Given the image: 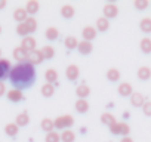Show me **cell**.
<instances>
[{
	"mask_svg": "<svg viewBox=\"0 0 151 142\" xmlns=\"http://www.w3.org/2000/svg\"><path fill=\"white\" fill-rule=\"evenodd\" d=\"M9 80H11L12 86H15V89H18V90L33 86V83L36 82L34 65L30 62L17 64L15 67H12L11 73H9Z\"/></svg>",
	"mask_w": 151,
	"mask_h": 142,
	"instance_id": "obj_1",
	"label": "cell"
},
{
	"mask_svg": "<svg viewBox=\"0 0 151 142\" xmlns=\"http://www.w3.org/2000/svg\"><path fill=\"white\" fill-rule=\"evenodd\" d=\"M53 123H55V127H56V129H64V130H67V127H71V126L74 124V118H73V115L67 114V115L58 117L56 120H53Z\"/></svg>",
	"mask_w": 151,
	"mask_h": 142,
	"instance_id": "obj_2",
	"label": "cell"
},
{
	"mask_svg": "<svg viewBox=\"0 0 151 142\" xmlns=\"http://www.w3.org/2000/svg\"><path fill=\"white\" fill-rule=\"evenodd\" d=\"M11 62L5 58H0V82H3L5 79L9 77V73H11Z\"/></svg>",
	"mask_w": 151,
	"mask_h": 142,
	"instance_id": "obj_3",
	"label": "cell"
},
{
	"mask_svg": "<svg viewBox=\"0 0 151 142\" xmlns=\"http://www.w3.org/2000/svg\"><path fill=\"white\" fill-rule=\"evenodd\" d=\"M28 56H30V52H27L24 47L18 46L14 49V58L18 61V64L21 62H28Z\"/></svg>",
	"mask_w": 151,
	"mask_h": 142,
	"instance_id": "obj_4",
	"label": "cell"
},
{
	"mask_svg": "<svg viewBox=\"0 0 151 142\" xmlns=\"http://www.w3.org/2000/svg\"><path fill=\"white\" fill-rule=\"evenodd\" d=\"M79 74H80V71H79V67H77V65H68L67 70H65V76H67V79L71 80V82L77 80Z\"/></svg>",
	"mask_w": 151,
	"mask_h": 142,
	"instance_id": "obj_5",
	"label": "cell"
},
{
	"mask_svg": "<svg viewBox=\"0 0 151 142\" xmlns=\"http://www.w3.org/2000/svg\"><path fill=\"white\" fill-rule=\"evenodd\" d=\"M119 14V8L114 5V3H107L104 6V16L108 19V18H116Z\"/></svg>",
	"mask_w": 151,
	"mask_h": 142,
	"instance_id": "obj_6",
	"label": "cell"
},
{
	"mask_svg": "<svg viewBox=\"0 0 151 142\" xmlns=\"http://www.w3.org/2000/svg\"><path fill=\"white\" fill-rule=\"evenodd\" d=\"M21 47H24L27 52L36 50V39H33L31 36L24 37V39H22V43H21Z\"/></svg>",
	"mask_w": 151,
	"mask_h": 142,
	"instance_id": "obj_7",
	"label": "cell"
},
{
	"mask_svg": "<svg viewBox=\"0 0 151 142\" xmlns=\"http://www.w3.org/2000/svg\"><path fill=\"white\" fill-rule=\"evenodd\" d=\"M6 96H8V99L11 101V102H19V101H22L24 99V95H22V92L21 90H18V89H11L8 93H6Z\"/></svg>",
	"mask_w": 151,
	"mask_h": 142,
	"instance_id": "obj_8",
	"label": "cell"
},
{
	"mask_svg": "<svg viewBox=\"0 0 151 142\" xmlns=\"http://www.w3.org/2000/svg\"><path fill=\"white\" fill-rule=\"evenodd\" d=\"M132 93H133V89H132V85H129V83H120V86H119V95L120 96H123V98H130L132 96Z\"/></svg>",
	"mask_w": 151,
	"mask_h": 142,
	"instance_id": "obj_9",
	"label": "cell"
},
{
	"mask_svg": "<svg viewBox=\"0 0 151 142\" xmlns=\"http://www.w3.org/2000/svg\"><path fill=\"white\" fill-rule=\"evenodd\" d=\"M130 104H132L133 107H136V108L144 107V104H145V98H144L139 92H133L132 96H130Z\"/></svg>",
	"mask_w": 151,
	"mask_h": 142,
	"instance_id": "obj_10",
	"label": "cell"
},
{
	"mask_svg": "<svg viewBox=\"0 0 151 142\" xmlns=\"http://www.w3.org/2000/svg\"><path fill=\"white\" fill-rule=\"evenodd\" d=\"M43 55H42V50H33L30 52V56H28V62L36 65V64H42L43 62Z\"/></svg>",
	"mask_w": 151,
	"mask_h": 142,
	"instance_id": "obj_11",
	"label": "cell"
},
{
	"mask_svg": "<svg viewBox=\"0 0 151 142\" xmlns=\"http://www.w3.org/2000/svg\"><path fill=\"white\" fill-rule=\"evenodd\" d=\"M27 15H28V14H27L25 8H18V9H15V12H14V19L18 21L19 24H22V22H25V19L28 18Z\"/></svg>",
	"mask_w": 151,
	"mask_h": 142,
	"instance_id": "obj_12",
	"label": "cell"
},
{
	"mask_svg": "<svg viewBox=\"0 0 151 142\" xmlns=\"http://www.w3.org/2000/svg\"><path fill=\"white\" fill-rule=\"evenodd\" d=\"M82 36L86 42H91L96 37V28L95 27H85L83 31H82Z\"/></svg>",
	"mask_w": 151,
	"mask_h": 142,
	"instance_id": "obj_13",
	"label": "cell"
},
{
	"mask_svg": "<svg viewBox=\"0 0 151 142\" xmlns=\"http://www.w3.org/2000/svg\"><path fill=\"white\" fill-rule=\"evenodd\" d=\"M77 49H79V52H80L82 55H89V53L93 50V46H92V43H91V42L83 40V42H80V43H79Z\"/></svg>",
	"mask_w": 151,
	"mask_h": 142,
	"instance_id": "obj_14",
	"label": "cell"
},
{
	"mask_svg": "<svg viewBox=\"0 0 151 142\" xmlns=\"http://www.w3.org/2000/svg\"><path fill=\"white\" fill-rule=\"evenodd\" d=\"M76 95L79 96V99H86V98L91 95V89H89V86H86V85H80V86H77V89H76Z\"/></svg>",
	"mask_w": 151,
	"mask_h": 142,
	"instance_id": "obj_15",
	"label": "cell"
},
{
	"mask_svg": "<svg viewBox=\"0 0 151 142\" xmlns=\"http://www.w3.org/2000/svg\"><path fill=\"white\" fill-rule=\"evenodd\" d=\"M45 79H46V82H47V83H50V85H53L55 82H58V73H56V70H53V68L46 70V73H45Z\"/></svg>",
	"mask_w": 151,
	"mask_h": 142,
	"instance_id": "obj_16",
	"label": "cell"
},
{
	"mask_svg": "<svg viewBox=\"0 0 151 142\" xmlns=\"http://www.w3.org/2000/svg\"><path fill=\"white\" fill-rule=\"evenodd\" d=\"M76 111L80 113V114H85L88 110H89V102L86 99H77V102H76Z\"/></svg>",
	"mask_w": 151,
	"mask_h": 142,
	"instance_id": "obj_17",
	"label": "cell"
},
{
	"mask_svg": "<svg viewBox=\"0 0 151 142\" xmlns=\"http://www.w3.org/2000/svg\"><path fill=\"white\" fill-rule=\"evenodd\" d=\"M39 2H36V0H30V2H27V6H25V11L28 15H36L39 12Z\"/></svg>",
	"mask_w": 151,
	"mask_h": 142,
	"instance_id": "obj_18",
	"label": "cell"
},
{
	"mask_svg": "<svg viewBox=\"0 0 151 142\" xmlns=\"http://www.w3.org/2000/svg\"><path fill=\"white\" fill-rule=\"evenodd\" d=\"M42 95L45 96V98H50V96H53V93H55V86L53 85H50V83H45L43 86H42Z\"/></svg>",
	"mask_w": 151,
	"mask_h": 142,
	"instance_id": "obj_19",
	"label": "cell"
},
{
	"mask_svg": "<svg viewBox=\"0 0 151 142\" xmlns=\"http://www.w3.org/2000/svg\"><path fill=\"white\" fill-rule=\"evenodd\" d=\"M15 121H17V126L19 127H22V126H27L28 123H30V115L27 114V113H21V114H18L17 115V118H15Z\"/></svg>",
	"mask_w": 151,
	"mask_h": 142,
	"instance_id": "obj_20",
	"label": "cell"
},
{
	"mask_svg": "<svg viewBox=\"0 0 151 142\" xmlns=\"http://www.w3.org/2000/svg\"><path fill=\"white\" fill-rule=\"evenodd\" d=\"M108 28H110V22H108V19H107L105 16H101V18L96 19V30H99V31H107Z\"/></svg>",
	"mask_w": 151,
	"mask_h": 142,
	"instance_id": "obj_21",
	"label": "cell"
},
{
	"mask_svg": "<svg viewBox=\"0 0 151 142\" xmlns=\"http://www.w3.org/2000/svg\"><path fill=\"white\" fill-rule=\"evenodd\" d=\"M151 77V68L148 67H141L138 70V79L139 80H148Z\"/></svg>",
	"mask_w": 151,
	"mask_h": 142,
	"instance_id": "obj_22",
	"label": "cell"
},
{
	"mask_svg": "<svg viewBox=\"0 0 151 142\" xmlns=\"http://www.w3.org/2000/svg\"><path fill=\"white\" fill-rule=\"evenodd\" d=\"M40 126H42V129H43L45 132L50 133V132H53L55 123H53V120H50V118H43L42 123H40Z\"/></svg>",
	"mask_w": 151,
	"mask_h": 142,
	"instance_id": "obj_23",
	"label": "cell"
},
{
	"mask_svg": "<svg viewBox=\"0 0 151 142\" xmlns=\"http://www.w3.org/2000/svg\"><path fill=\"white\" fill-rule=\"evenodd\" d=\"M61 15L64 16V18H73L74 16V8L71 6V5H64L62 8H61Z\"/></svg>",
	"mask_w": 151,
	"mask_h": 142,
	"instance_id": "obj_24",
	"label": "cell"
},
{
	"mask_svg": "<svg viewBox=\"0 0 151 142\" xmlns=\"http://www.w3.org/2000/svg\"><path fill=\"white\" fill-rule=\"evenodd\" d=\"M74 139H76V135L70 129H67V130H64L61 133V141L62 142H74Z\"/></svg>",
	"mask_w": 151,
	"mask_h": 142,
	"instance_id": "obj_25",
	"label": "cell"
},
{
	"mask_svg": "<svg viewBox=\"0 0 151 142\" xmlns=\"http://www.w3.org/2000/svg\"><path fill=\"white\" fill-rule=\"evenodd\" d=\"M65 46H67V49H70V50L77 49L79 42H77V39H76L74 36H68V37L65 39Z\"/></svg>",
	"mask_w": 151,
	"mask_h": 142,
	"instance_id": "obj_26",
	"label": "cell"
},
{
	"mask_svg": "<svg viewBox=\"0 0 151 142\" xmlns=\"http://www.w3.org/2000/svg\"><path fill=\"white\" fill-rule=\"evenodd\" d=\"M24 24H25V27L28 28L30 34H31V33H34V31L37 30V21H36L33 16H28V18L25 19V22H24Z\"/></svg>",
	"mask_w": 151,
	"mask_h": 142,
	"instance_id": "obj_27",
	"label": "cell"
},
{
	"mask_svg": "<svg viewBox=\"0 0 151 142\" xmlns=\"http://www.w3.org/2000/svg\"><path fill=\"white\" fill-rule=\"evenodd\" d=\"M40 50H42V55H43L45 59H52L53 55H55V49L52 46H43Z\"/></svg>",
	"mask_w": 151,
	"mask_h": 142,
	"instance_id": "obj_28",
	"label": "cell"
},
{
	"mask_svg": "<svg viewBox=\"0 0 151 142\" xmlns=\"http://www.w3.org/2000/svg\"><path fill=\"white\" fill-rule=\"evenodd\" d=\"M18 130H19V127L17 126V123H9V124H6V127H5V133H6L8 136H15V135L18 133Z\"/></svg>",
	"mask_w": 151,
	"mask_h": 142,
	"instance_id": "obj_29",
	"label": "cell"
},
{
	"mask_svg": "<svg viewBox=\"0 0 151 142\" xmlns=\"http://www.w3.org/2000/svg\"><path fill=\"white\" fill-rule=\"evenodd\" d=\"M139 46H141V50H142L144 53H150V52H151V39L144 37V39L141 40Z\"/></svg>",
	"mask_w": 151,
	"mask_h": 142,
	"instance_id": "obj_30",
	"label": "cell"
},
{
	"mask_svg": "<svg viewBox=\"0 0 151 142\" xmlns=\"http://www.w3.org/2000/svg\"><path fill=\"white\" fill-rule=\"evenodd\" d=\"M107 79H108L110 82H117V80L120 79V71L116 70V68H110V70L107 71Z\"/></svg>",
	"mask_w": 151,
	"mask_h": 142,
	"instance_id": "obj_31",
	"label": "cell"
},
{
	"mask_svg": "<svg viewBox=\"0 0 151 142\" xmlns=\"http://www.w3.org/2000/svg\"><path fill=\"white\" fill-rule=\"evenodd\" d=\"M101 121L104 123V124H107V126H111L114 121H117L116 120V117L113 115V114H110V113H104L102 115H101Z\"/></svg>",
	"mask_w": 151,
	"mask_h": 142,
	"instance_id": "obj_32",
	"label": "cell"
},
{
	"mask_svg": "<svg viewBox=\"0 0 151 142\" xmlns=\"http://www.w3.org/2000/svg\"><path fill=\"white\" fill-rule=\"evenodd\" d=\"M58 36H59V31H58L55 27H49V28L46 30V39H47V40H56Z\"/></svg>",
	"mask_w": 151,
	"mask_h": 142,
	"instance_id": "obj_33",
	"label": "cell"
},
{
	"mask_svg": "<svg viewBox=\"0 0 151 142\" xmlns=\"http://www.w3.org/2000/svg\"><path fill=\"white\" fill-rule=\"evenodd\" d=\"M139 27L144 33H151V18H144L139 22Z\"/></svg>",
	"mask_w": 151,
	"mask_h": 142,
	"instance_id": "obj_34",
	"label": "cell"
},
{
	"mask_svg": "<svg viewBox=\"0 0 151 142\" xmlns=\"http://www.w3.org/2000/svg\"><path fill=\"white\" fill-rule=\"evenodd\" d=\"M17 34H18V36H22V37L30 36V31H28V28L25 27L24 22H22V24H18V27H17Z\"/></svg>",
	"mask_w": 151,
	"mask_h": 142,
	"instance_id": "obj_35",
	"label": "cell"
},
{
	"mask_svg": "<svg viewBox=\"0 0 151 142\" xmlns=\"http://www.w3.org/2000/svg\"><path fill=\"white\" fill-rule=\"evenodd\" d=\"M45 141H46V142H59V141H61V136H59V133H56V132H50V133L46 135Z\"/></svg>",
	"mask_w": 151,
	"mask_h": 142,
	"instance_id": "obj_36",
	"label": "cell"
},
{
	"mask_svg": "<svg viewBox=\"0 0 151 142\" xmlns=\"http://www.w3.org/2000/svg\"><path fill=\"white\" fill-rule=\"evenodd\" d=\"M148 0H136L135 2V8L136 9H139V11H144V9H147L148 8Z\"/></svg>",
	"mask_w": 151,
	"mask_h": 142,
	"instance_id": "obj_37",
	"label": "cell"
},
{
	"mask_svg": "<svg viewBox=\"0 0 151 142\" xmlns=\"http://www.w3.org/2000/svg\"><path fill=\"white\" fill-rule=\"evenodd\" d=\"M110 127V132L111 133H114V135H120V123L119 121H114L111 126H108Z\"/></svg>",
	"mask_w": 151,
	"mask_h": 142,
	"instance_id": "obj_38",
	"label": "cell"
},
{
	"mask_svg": "<svg viewBox=\"0 0 151 142\" xmlns=\"http://www.w3.org/2000/svg\"><path fill=\"white\" fill-rule=\"evenodd\" d=\"M129 132H130V127L126 123H120V135H123V138H124L129 135Z\"/></svg>",
	"mask_w": 151,
	"mask_h": 142,
	"instance_id": "obj_39",
	"label": "cell"
},
{
	"mask_svg": "<svg viewBox=\"0 0 151 142\" xmlns=\"http://www.w3.org/2000/svg\"><path fill=\"white\" fill-rule=\"evenodd\" d=\"M142 111H144V114L145 115H151V101H145V104H144V107H142Z\"/></svg>",
	"mask_w": 151,
	"mask_h": 142,
	"instance_id": "obj_40",
	"label": "cell"
},
{
	"mask_svg": "<svg viewBox=\"0 0 151 142\" xmlns=\"http://www.w3.org/2000/svg\"><path fill=\"white\" fill-rule=\"evenodd\" d=\"M5 93H6V86L3 82H0V96H3Z\"/></svg>",
	"mask_w": 151,
	"mask_h": 142,
	"instance_id": "obj_41",
	"label": "cell"
},
{
	"mask_svg": "<svg viewBox=\"0 0 151 142\" xmlns=\"http://www.w3.org/2000/svg\"><path fill=\"white\" fill-rule=\"evenodd\" d=\"M6 3H8L6 0H0V11H2V9H5V8H6Z\"/></svg>",
	"mask_w": 151,
	"mask_h": 142,
	"instance_id": "obj_42",
	"label": "cell"
},
{
	"mask_svg": "<svg viewBox=\"0 0 151 142\" xmlns=\"http://www.w3.org/2000/svg\"><path fill=\"white\" fill-rule=\"evenodd\" d=\"M120 142H133V139L132 138H129V136H124V138H122V141Z\"/></svg>",
	"mask_w": 151,
	"mask_h": 142,
	"instance_id": "obj_43",
	"label": "cell"
},
{
	"mask_svg": "<svg viewBox=\"0 0 151 142\" xmlns=\"http://www.w3.org/2000/svg\"><path fill=\"white\" fill-rule=\"evenodd\" d=\"M0 33H2V27H0Z\"/></svg>",
	"mask_w": 151,
	"mask_h": 142,
	"instance_id": "obj_44",
	"label": "cell"
},
{
	"mask_svg": "<svg viewBox=\"0 0 151 142\" xmlns=\"http://www.w3.org/2000/svg\"><path fill=\"white\" fill-rule=\"evenodd\" d=\"M0 55H2V50H0Z\"/></svg>",
	"mask_w": 151,
	"mask_h": 142,
	"instance_id": "obj_45",
	"label": "cell"
}]
</instances>
